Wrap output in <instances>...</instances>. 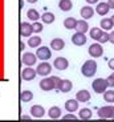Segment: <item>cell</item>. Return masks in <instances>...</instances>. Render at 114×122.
Returning a JSON list of instances; mask_svg holds the SVG:
<instances>
[{
  "instance_id": "12",
  "label": "cell",
  "mask_w": 114,
  "mask_h": 122,
  "mask_svg": "<svg viewBox=\"0 0 114 122\" xmlns=\"http://www.w3.org/2000/svg\"><path fill=\"white\" fill-rule=\"evenodd\" d=\"M53 65H55V68L57 70H65L69 66V61L65 57H57L55 60V62H53Z\"/></svg>"
},
{
  "instance_id": "34",
  "label": "cell",
  "mask_w": 114,
  "mask_h": 122,
  "mask_svg": "<svg viewBox=\"0 0 114 122\" xmlns=\"http://www.w3.org/2000/svg\"><path fill=\"white\" fill-rule=\"evenodd\" d=\"M50 78L53 80V82H55L56 89H60V85H61V81H62V80H61V78H59V77H56V76H52Z\"/></svg>"
},
{
  "instance_id": "27",
  "label": "cell",
  "mask_w": 114,
  "mask_h": 122,
  "mask_svg": "<svg viewBox=\"0 0 114 122\" xmlns=\"http://www.w3.org/2000/svg\"><path fill=\"white\" fill-rule=\"evenodd\" d=\"M89 33H90V37H92L93 40H97V41H98L99 37H101V35L104 33V32H102V28L94 27V28H92V30H90Z\"/></svg>"
},
{
  "instance_id": "1",
  "label": "cell",
  "mask_w": 114,
  "mask_h": 122,
  "mask_svg": "<svg viewBox=\"0 0 114 122\" xmlns=\"http://www.w3.org/2000/svg\"><path fill=\"white\" fill-rule=\"evenodd\" d=\"M81 73L85 77H93L97 73V62L94 60H88L81 68Z\"/></svg>"
},
{
  "instance_id": "6",
  "label": "cell",
  "mask_w": 114,
  "mask_h": 122,
  "mask_svg": "<svg viewBox=\"0 0 114 122\" xmlns=\"http://www.w3.org/2000/svg\"><path fill=\"white\" fill-rule=\"evenodd\" d=\"M36 56H37L39 60L46 61V60H49V58L52 57V52H50V49L48 48V46H40V48L37 49Z\"/></svg>"
},
{
  "instance_id": "3",
  "label": "cell",
  "mask_w": 114,
  "mask_h": 122,
  "mask_svg": "<svg viewBox=\"0 0 114 122\" xmlns=\"http://www.w3.org/2000/svg\"><path fill=\"white\" fill-rule=\"evenodd\" d=\"M99 119H114V106H102L97 112Z\"/></svg>"
},
{
  "instance_id": "10",
  "label": "cell",
  "mask_w": 114,
  "mask_h": 122,
  "mask_svg": "<svg viewBox=\"0 0 114 122\" xmlns=\"http://www.w3.org/2000/svg\"><path fill=\"white\" fill-rule=\"evenodd\" d=\"M36 76H37V72L35 69H32L31 66H27L25 69H23V72H21V77L25 81H32V80L36 78Z\"/></svg>"
},
{
  "instance_id": "18",
  "label": "cell",
  "mask_w": 114,
  "mask_h": 122,
  "mask_svg": "<svg viewBox=\"0 0 114 122\" xmlns=\"http://www.w3.org/2000/svg\"><path fill=\"white\" fill-rule=\"evenodd\" d=\"M65 109L68 110L69 113H73L78 109V101L77 100H68L65 102Z\"/></svg>"
},
{
  "instance_id": "35",
  "label": "cell",
  "mask_w": 114,
  "mask_h": 122,
  "mask_svg": "<svg viewBox=\"0 0 114 122\" xmlns=\"http://www.w3.org/2000/svg\"><path fill=\"white\" fill-rule=\"evenodd\" d=\"M77 117H74L72 113H69V114H66L65 117H62V121H77Z\"/></svg>"
},
{
  "instance_id": "30",
  "label": "cell",
  "mask_w": 114,
  "mask_h": 122,
  "mask_svg": "<svg viewBox=\"0 0 114 122\" xmlns=\"http://www.w3.org/2000/svg\"><path fill=\"white\" fill-rule=\"evenodd\" d=\"M41 20H43L45 24H52V23L55 21V15H53L52 12H45L41 16Z\"/></svg>"
},
{
  "instance_id": "33",
  "label": "cell",
  "mask_w": 114,
  "mask_h": 122,
  "mask_svg": "<svg viewBox=\"0 0 114 122\" xmlns=\"http://www.w3.org/2000/svg\"><path fill=\"white\" fill-rule=\"evenodd\" d=\"M98 43H102V44H104V43H109V33H108V32H104V33L101 35Z\"/></svg>"
},
{
  "instance_id": "7",
  "label": "cell",
  "mask_w": 114,
  "mask_h": 122,
  "mask_svg": "<svg viewBox=\"0 0 114 122\" xmlns=\"http://www.w3.org/2000/svg\"><path fill=\"white\" fill-rule=\"evenodd\" d=\"M89 55L92 56V57H101L102 55H104V48H102V45L99 43H96V44H92V45L89 46Z\"/></svg>"
},
{
  "instance_id": "17",
  "label": "cell",
  "mask_w": 114,
  "mask_h": 122,
  "mask_svg": "<svg viewBox=\"0 0 114 122\" xmlns=\"http://www.w3.org/2000/svg\"><path fill=\"white\" fill-rule=\"evenodd\" d=\"M73 89V84H72L70 80H62L61 81V85H60V92L62 93H69V92Z\"/></svg>"
},
{
  "instance_id": "42",
  "label": "cell",
  "mask_w": 114,
  "mask_h": 122,
  "mask_svg": "<svg viewBox=\"0 0 114 122\" xmlns=\"http://www.w3.org/2000/svg\"><path fill=\"white\" fill-rule=\"evenodd\" d=\"M21 119H28V121H29V117H27V116H23V117H21Z\"/></svg>"
},
{
  "instance_id": "41",
  "label": "cell",
  "mask_w": 114,
  "mask_h": 122,
  "mask_svg": "<svg viewBox=\"0 0 114 122\" xmlns=\"http://www.w3.org/2000/svg\"><path fill=\"white\" fill-rule=\"evenodd\" d=\"M27 1H28V3H31V4H33V3H36L37 0H27Z\"/></svg>"
},
{
  "instance_id": "15",
  "label": "cell",
  "mask_w": 114,
  "mask_h": 122,
  "mask_svg": "<svg viewBox=\"0 0 114 122\" xmlns=\"http://www.w3.org/2000/svg\"><path fill=\"white\" fill-rule=\"evenodd\" d=\"M76 100L78 101V102H88V101L90 100V93L88 90H85V89H82V90H78L77 94H76Z\"/></svg>"
},
{
  "instance_id": "24",
  "label": "cell",
  "mask_w": 114,
  "mask_h": 122,
  "mask_svg": "<svg viewBox=\"0 0 114 122\" xmlns=\"http://www.w3.org/2000/svg\"><path fill=\"white\" fill-rule=\"evenodd\" d=\"M41 44V37L40 36H31L28 39V45L31 48H37Z\"/></svg>"
},
{
  "instance_id": "29",
  "label": "cell",
  "mask_w": 114,
  "mask_h": 122,
  "mask_svg": "<svg viewBox=\"0 0 114 122\" xmlns=\"http://www.w3.org/2000/svg\"><path fill=\"white\" fill-rule=\"evenodd\" d=\"M27 16H28L29 20H32V21H37V20L40 19V13H39L37 9H28Z\"/></svg>"
},
{
  "instance_id": "14",
  "label": "cell",
  "mask_w": 114,
  "mask_h": 122,
  "mask_svg": "<svg viewBox=\"0 0 114 122\" xmlns=\"http://www.w3.org/2000/svg\"><path fill=\"white\" fill-rule=\"evenodd\" d=\"M80 13H81V17L85 19V20H88V19L93 17V15H94V9H93L90 5H85V7L81 8Z\"/></svg>"
},
{
  "instance_id": "31",
  "label": "cell",
  "mask_w": 114,
  "mask_h": 122,
  "mask_svg": "<svg viewBox=\"0 0 114 122\" xmlns=\"http://www.w3.org/2000/svg\"><path fill=\"white\" fill-rule=\"evenodd\" d=\"M104 100L106 102H114V90H106L104 93Z\"/></svg>"
},
{
  "instance_id": "39",
  "label": "cell",
  "mask_w": 114,
  "mask_h": 122,
  "mask_svg": "<svg viewBox=\"0 0 114 122\" xmlns=\"http://www.w3.org/2000/svg\"><path fill=\"white\" fill-rule=\"evenodd\" d=\"M108 4H109V7H110V9L111 8L114 9V0H108Z\"/></svg>"
},
{
  "instance_id": "8",
  "label": "cell",
  "mask_w": 114,
  "mask_h": 122,
  "mask_svg": "<svg viewBox=\"0 0 114 122\" xmlns=\"http://www.w3.org/2000/svg\"><path fill=\"white\" fill-rule=\"evenodd\" d=\"M72 43L77 46H82L86 44V36L85 33H81V32H76V33L72 36Z\"/></svg>"
},
{
  "instance_id": "4",
  "label": "cell",
  "mask_w": 114,
  "mask_h": 122,
  "mask_svg": "<svg viewBox=\"0 0 114 122\" xmlns=\"http://www.w3.org/2000/svg\"><path fill=\"white\" fill-rule=\"evenodd\" d=\"M19 32H20V36L21 37H28V39H29V37L32 36V33H33V27H32V24H29V23L23 21V23H20Z\"/></svg>"
},
{
  "instance_id": "11",
  "label": "cell",
  "mask_w": 114,
  "mask_h": 122,
  "mask_svg": "<svg viewBox=\"0 0 114 122\" xmlns=\"http://www.w3.org/2000/svg\"><path fill=\"white\" fill-rule=\"evenodd\" d=\"M40 88H41V90H44V92H50V90H53V89H56V86H55V82H53V80L50 78H43L40 81Z\"/></svg>"
},
{
  "instance_id": "13",
  "label": "cell",
  "mask_w": 114,
  "mask_h": 122,
  "mask_svg": "<svg viewBox=\"0 0 114 122\" xmlns=\"http://www.w3.org/2000/svg\"><path fill=\"white\" fill-rule=\"evenodd\" d=\"M44 114H45V110L41 105H33L31 107V116L35 118H43Z\"/></svg>"
},
{
  "instance_id": "25",
  "label": "cell",
  "mask_w": 114,
  "mask_h": 122,
  "mask_svg": "<svg viewBox=\"0 0 114 122\" xmlns=\"http://www.w3.org/2000/svg\"><path fill=\"white\" fill-rule=\"evenodd\" d=\"M32 98H33V93L31 90H24L20 93V101L21 102H29V101H32Z\"/></svg>"
},
{
  "instance_id": "32",
  "label": "cell",
  "mask_w": 114,
  "mask_h": 122,
  "mask_svg": "<svg viewBox=\"0 0 114 122\" xmlns=\"http://www.w3.org/2000/svg\"><path fill=\"white\" fill-rule=\"evenodd\" d=\"M32 27H33V33H40V32H43V24L39 21H35L33 24H32Z\"/></svg>"
},
{
  "instance_id": "5",
  "label": "cell",
  "mask_w": 114,
  "mask_h": 122,
  "mask_svg": "<svg viewBox=\"0 0 114 122\" xmlns=\"http://www.w3.org/2000/svg\"><path fill=\"white\" fill-rule=\"evenodd\" d=\"M36 72L39 76H43V77H46L48 74H50V72H52V66H50L49 62H41V64L37 65L36 68Z\"/></svg>"
},
{
  "instance_id": "16",
  "label": "cell",
  "mask_w": 114,
  "mask_h": 122,
  "mask_svg": "<svg viewBox=\"0 0 114 122\" xmlns=\"http://www.w3.org/2000/svg\"><path fill=\"white\" fill-rule=\"evenodd\" d=\"M65 46V41L62 39H53L52 41H50V48L53 49V51H62Z\"/></svg>"
},
{
  "instance_id": "22",
  "label": "cell",
  "mask_w": 114,
  "mask_h": 122,
  "mask_svg": "<svg viewBox=\"0 0 114 122\" xmlns=\"http://www.w3.org/2000/svg\"><path fill=\"white\" fill-rule=\"evenodd\" d=\"M92 110L88 109V107H84V109L80 110V113H78V117H80V119H82V121H88V119L92 118Z\"/></svg>"
},
{
  "instance_id": "21",
  "label": "cell",
  "mask_w": 114,
  "mask_h": 122,
  "mask_svg": "<svg viewBox=\"0 0 114 122\" xmlns=\"http://www.w3.org/2000/svg\"><path fill=\"white\" fill-rule=\"evenodd\" d=\"M48 116H49V118L52 119H57L61 117V109H60L59 106H52L49 109V112H48Z\"/></svg>"
},
{
  "instance_id": "9",
  "label": "cell",
  "mask_w": 114,
  "mask_h": 122,
  "mask_svg": "<svg viewBox=\"0 0 114 122\" xmlns=\"http://www.w3.org/2000/svg\"><path fill=\"white\" fill-rule=\"evenodd\" d=\"M21 61H23V64H25L27 66H32V65L36 64L37 56L33 55V53H31V52H25L21 57Z\"/></svg>"
},
{
  "instance_id": "19",
  "label": "cell",
  "mask_w": 114,
  "mask_h": 122,
  "mask_svg": "<svg viewBox=\"0 0 114 122\" xmlns=\"http://www.w3.org/2000/svg\"><path fill=\"white\" fill-rule=\"evenodd\" d=\"M96 11H97V13H98V15L105 16L106 13H108L109 11H110V7H109V4H108V3H98V4H97Z\"/></svg>"
},
{
  "instance_id": "37",
  "label": "cell",
  "mask_w": 114,
  "mask_h": 122,
  "mask_svg": "<svg viewBox=\"0 0 114 122\" xmlns=\"http://www.w3.org/2000/svg\"><path fill=\"white\" fill-rule=\"evenodd\" d=\"M109 41H110L111 44H114V30L109 33Z\"/></svg>"
},
{
  "instance_id": "36",
  "label": "cell",
  "mask_w": 114,
  "mask_h": 122,
  "mask_svg": "<svg viewBox=\"0 0 114 122\" xmlns=\"http://www.w3.org/2000/svg\"><path fill=\"white\" fill-rule=\"evenodd\" d=\"M108 84H109V86H111V88H114V73L113 74H110V76L108 77Z\"/></svg>"
},
{
  "instance_id": "20",
  "label": "cell",
  "mask_w": 114,
  "mask_h": 122,
  "mask_svg": "<svg viewBox=\"0 0 114 122\" xmlns=\"http://www.w3.org/2000/svg\"><path fill=\"white\" fill-rule=\"evenodd\" d=\"M59 8L64 12H68L73 8V3H72V0H60L59 1Z\"/></svg>"
},
{
  "instance_id": "40",
  "label": "cell",
  "mask_w": 114,
  "mask_h": 122,
  "mask_svg": "<svg viewBox=\"0 0 114 122\" xmlns=\"http://www.w3.org/2000/svg\"><path fill=\"white\" fill-rule=\"evenodd\" d=\"M86 3L88 4H96V3H98V0H86Z\"/></svg>"
},
{
  "instance_id": "38",
  "label": "cell",
  "mask_w": 114,
  "mask_h": 122,
  "mask_svg": "<svg viewBox=\"0 0 114 122\" xmlns=\"http://www.w3.org/2000/svg\"><path fill=\"white\" fill-rule=\"evenodd\" d=\"M109 68H110L111 70H114V58L109 60Z\"/></svg>"
},
{
  "instance_id": "43",
  "label": "cell",
  "mask_w": 114,
  "mask_h": 122,
  "mask_svg": "<svg viewBox=\"0 0 114 122\" xmlns=\"http://www.w3.org/2000/svg\"><path fill=\"white\" fill-rule=\"evenodd\" d=\"M111 20H113V23H114V15H113V16H111Z\"/></svg>"
},
{
  "instance_id": "23",
  "label": "cell",
  "mask_w": 114,
  "mask_h": 122,
  "mask_svg": "<svg viewBox=\"0 0 114 122\" xmlns=\"http://www.w3.org/2000/svg\"><path fill=\"white\" fill-rule=\"evenodd\" d=\"M64 27L66 29H76V27H77V20L74 17H66L64 21Z\"/></svg>"
},
{
  "instance_id": "28",
  "label": "cell",
  "mask_w": 114,
  "mask_h": 122,
  "mask_svg": "<svg viewBox=\"0 0 114 122\" xmlns=\"http://www.w3.org/2000/svg\"><path fill=\"white\" fill-rule=\"evenodd\" d=\"M113 20L111 19H102V21H101V28L102 29H105V30H111L113 29Z\"/></svg>"
},
{
  "instance_id": "2",
  "label": "cell",
  "mask_w": 114,
  "mask_h": 122,
  "mask_svg": "<svg viewBox=\"0 0 114 122\" xmlns=\"http://www.w3.org/2000/svg\"><path fill=\"white\" fill-rule=\"evenodd\" d=\"M108 86H109L108 80H105V78H96L94 81H93V84H92L93 90L96 92V93H98V94L105 93L106 89H108Z\"/></svg>"
},
{
  "instance_id": "26",
  "label": "cell",
  "mask_w": 114,
  "mask_h": 122,
  "mask_svg": "<svg viewBox=\"0 0 114 122\" xmlns=\"http://www.w3.org/2000/svg\"><path fill=\"white\" fill-rule=\"evenodd\" d=\"M88 29H89V24H88L85 20H80V21H77V27H76V30H77V32L85 33V32H88Z\"/></svg>"
}]
</instances>
